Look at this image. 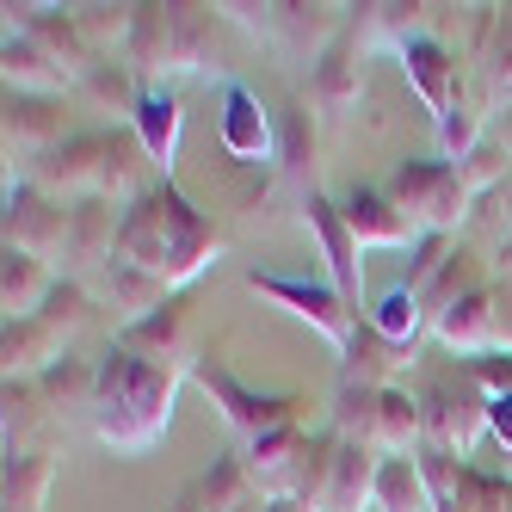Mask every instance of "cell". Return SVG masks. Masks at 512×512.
<instances>
[{"label": "cell", "mask_w": 512, "mask_h": 512, "mask_svg": "<svg viewBox=\"0 0 512 512\" xmlns=\"http://www.w3.org/2000/svg\"><path fill=\"white\" fill-rule=\"evenodd\" d=\"M173 395H179V371L136 358L130 346H112L93 371V426L112 451L142 457L149 445H161L173 420Z\"/></svg>", "instance_id": "obj_1"}, {"label": "cell", "mask_w": 512, "mask_h": 512, "mask_svg": "<svg viewBox=\"0 0 512 512\" xmlns=\"http://www.w3.org/2000/svg\"><path fill=\"white\" fill-rule=\"evenodd\" d=\"M216 253H223V235L210 229V216H198L173 192V179H161V192H142L130 204V216L118 223V260L155 272L161 284L198 278Z\"/></svg>", "instance_id": "obj_2"}, {"label": "cell", "mask_w": 512, "mask_h": 512, "mask_svg": "<svg viewBox=\"0 0 512 512\" xmlns=\"http://www.w3.org/2000/svg\"><path fill=\"white\" fill-rule=\"evenodd\" d=\"M389 198L401 204V216L420 235H451L475 204V192L463 186V173L451 161H401L389 179Z\"/></svg>", "instance_id": "obj_3"}, {"label": "cell", "mask_w": 512, "mask_h": 512, "mask_svg": "<svg viewBox=\"0 0 512 512\" xmlns=\"http://www.w3.org/2000/svg\"><path fill=\"white\" fill-rule=\"evenodd\" d=\"M420 420H426V445H438V451H469L475 438H482V426H488V389L469 377V364L457 377H438L426 395H420Z\"/></svg>", "instance_id": "obj_4"}, {"label": "cell", "mask_w": 512, "mask_h": 512, "mask_svg": "<svg viewBox=\"0 0 512 512\" xmlns=\"http://www.w3.org/2000/svg\"><path fill=\"white\" fill-rule=\"evenodd\" d=\"M192 377L216 395L223 420L247 438V445H253V438H266V432H278V426H297V408H303V401H290V395H253V389H247V383H241V377H235L216 352H204V358H198V371H192Z\"/></svg>", "instance_id": "obj_5"}, {"label": "cell", "mask_w": 512, "mask_h": 512, "mask_svg": "<svg viewBox=\"0 0 512 512\" xmlns=\"http://www.w3.org/2000/svg\"><path fill=\"white\" fill-rule=\"evenodd\" d=\"M260 297H272V303H284L297 321H309L315 334L327 340V346H340V352H352V340H358V309L340 297L334 284H297V278H278V272H253L247 278Z\"/></svg>", "instance_id": "obj_6"}, {"label": "cell", "mask_w": 512, "mask_h": 512, "mask_svg": "<svg viewBox=\"0 0 512 512\" xmlns=\"http://www.w3.org/2000/svg\"><path fill=\"white\" fill-rule=\"evenodd\" d=\"M303 223L315 229V241H321V260H327V284L340 290V297L358 309L364 303V260H358V235H352V223H346V210L334 204V198H303Z\"/></svg>", "instance_id": "obj_7"}, {"label": "cell", "mask_w": 512, "mask_h": 512, "mask_svg": "<svg viewBox=\"0 0 512 512\" xmlns=\"http://www.w3.org/2000/svg\"><path fill=\"white\" fill-rule=\"evenodd\" d=\"M432 334L475 364V358H488V352L506 346V309H500L494 290L482 284V290H469V297H457L445 315H432Z\"/></svg>", "instance_id": "obj_8"}, {"label": "cell", "mask_w": 512, "mask_h": 512, "mask_svg": "<svg viewBox=\"0 0 512 512\" xmlns=\"http://www.w3.org/2000/svg\"><path fill=\"white\" fill-rule=\"evenodd\" d=\"M68 216H75V210H62L38 186L7 192V247L31 253V260H50V253H62V241H68Z\"/></svg>", "instance_id": "obj_9"}, {"label": "cell", "mask_w": 512, "mask_h": 512, "mask_svg": "<svg viewBox=\"0 0 512 512\" xmlns=\"http://www.w3.org/2000/svg\"><path fill=\"white\" fill-rule=\"evenodd\" d=\"M118 346H130L136 358H155V364H167V371H198V334H192V309L186 303H167V309H155V315H142V321H130L124 327V340Z\"/></svg>", "instance_id": "obj_10"}, {"label": "cell", "mask_w": 512, "mask_h": 512, "mask_svg": "<svg viewBox=\"0 0 512 512\" xmlns=\"http://www.w3.org/2000/svg\"><path fill=\"white\" fill-rule=\"evenodd\" d=\"M377 475H383V457L358 438H340L327 451V488H321V512H364L377 506Z\"/></svg>", "instance_id": "obj_11"}, {"label": "cell", "mask_w": 512, "mask_h": 512, "mask_svg": "<svg viewBox=\"0 0 512 512\" xmlns=\"http://www.w3.org/2000/svg\"><path fill=\"white\" fill-rule=\"evenodd\" d=\"M401 68H408V81H414V93L426 99V112H432V118H445L451 105L463 99L457 56L438 44V38H426V31H414V38L401 44Z\"/></svg>", "instance_id": "obj_12"}, {"label": "cell", "mask_w": 512, "mask_h": 512, "mask_svg": "<svg viewBox=\"0 0 512 512\" xmlns=\"http://www.w3.org/2000/svg\"><path fill=\"white\" fill-rule=\"evenodd\" d=\"M130 124H136V142H142V155H149V167H161V179H173L179 124H186V112H179V93L149 81V87L136 93V105H130Z\"/></svg>", "instance_id": "obj_13"}, {"label": "cell", "mask_w": 512, "mask_h": 512, "mask_svg": "<svg viewBox=\"0 0 512 512\" xmlns=\"http://www.w3.org/2000/svg\"><path fill=\"white\" fill-rule=\"evenodd\" d=\"M426 438V420H420V401L408 389H377L371 395V420H364V438L383 457H414V445Z\"/></svg>", "instance_id": "obj_14"}, {"label": "cell", "mask_w": 512, "mask_h": 512, "mask_svg": "<svg viewBox=\"0 0 512 512\" xmlns=\"http://www.w3.org/2000/svg\"><path fill=\"white\" fill-rule=\"evenodd\" d=\"M358 93H364V50H358L352 31H340V38L321 50V62L309 68V99L321 112H352Z\"/></svg>", "instance_id": "obj_15"}, {"label": "cell", "mask_w": 512, "mask_h": 512, "mask_svg": "<svg viewBox=\"0 0 512 512\" xmlns=\"http://www.w3.org/2000/svg\"><path fill=\"white\" fill-rule=\"evenodd\" d=\"M223 149L241 155V161H272L278 155V136H272V118L253 87L229 81L223 87Z\"/></svg>", "instance_id": "obj_16"}, {"label": "cell", "mask_w": 512, "mask_h": 512, "mask_svg": "<svg viewBox=\"0 0 512 512\" xmlns=\"http://www.w3.org/2000/svg\"><path fill=\"white\" fill-rule=\"evenodd\" d=\"M401 371H414V346H395V340H383L377 327L364 321L352 352H346V364H340V389H395Z\"/></svg>", "instance_id": "obj_17"}, {"label": "cell", "mask_w": 512, "mask_h": 512, "mask_svg": "<svg viewBox=\"0 0 512 512\" xmlns=\"http://www.w3.org/2000/svg\"><path fill=\"white\" fill-rule=\"evenodd\" d=\"M340 210H346L358 247H414V241H420V229L401 216V204H395L389 192H377V186H358Z\"/></svg>", "instance_id": "obj_18"}, {"label": "cell", "mask_w": 512, "mask_h": 512, "mask_svg": "<svg viewBox=\"0 0 512 512\" xmlns=\"http://www.w3.org/2000/svg\"><path fill=\"white\" fill-rule=\"evenodd\" d=\"M420 475H426V494H432V512H475V475H463V463L451 451L426 445L420 451Z\"/></svg>", "instance_id": "obj_19"}, {"label": "cell", "mask_w": 512, "mask_h": 512, "mask_svg": "<svg viewBox=\"0 0 512 512\" xmlns=\"http://www.w3.org/2000/svg\"><path fill=\"white\" fill-rule=\"evenodd\" d=\"M56 352H62V334H56L44 315L7 321V383H19V377H31V371H50Z\"/></svg>", "instance_id": "obj_20"}, {"label": "cell", "mask_w": 512, "mask_h": 512, "mask_svg": "<svg viewBox=\"0 0 512 512\" xmlns=\"http://www.w3.org/2000/svg\"><path fill=\"white\" fill-rule=\"evenodd\" d=\"M105 297H112V309H124V315L142 321V315L167 309V284L155 272H142V266H130V260L112 253V266H105Z\"/></svg>", "instance_id": "obj_21"}, {"label": "cell", "mask_w": 512, "mask_h": 512, "mask_svg": "<svg viewBox=\"0 0 512 512\" xmlns=\"http://www.w3.org/2000/svg\"><path fill=\"white\" fill-rule=\"evenodd\" d=\"M50 482H56V451H19V457H7V512H44Z\"/></svg>", "instance_id": "obj_22"}, {"label": "cell", "mask_w": 512, "mask_h": 512, "mask_svg": "<svg viewBox=\"0 0 512 512\" xmlns=\"http://www.w3.org/2000/svg\"><path fill=\"white\" fill-rule=\"evenodd\" d=\"M377 512H432L420 457H383V475H377Z\"/></svg>", "instance_id": "obj_23"}, {"label": "cell", "mask_w": 512, "mask_h": 512, "mask_svg": "<svg viewBox=\"0 0 512 512\" xmlns=\"http://www.w3.org/2000/svg\"><path fill=\"white\" fill-rule=\"evenodd\" d=\"M44 303H50V272H44V260H31V253H13L7 247V321L44 315Z\"/></svg>", "instance_id": "obj_24"}, {"label": "cell", "mask_w": 512, "mask_h": 512, "mask_svg": "<svg viewBox=\"0 0 512 512\" xmlns=\"http://www.w3.org/2000/svg\"><path fill=\"white\" fill-rule=\"evenodd\" d=\"M420 321H426V303H420V290H408V284H389L377 315H371V327H377L383 340H395V346H414L420 340Z\"/></svg>", "instance_id": "obj_25"}, {"label": "cell", "mask_w": 512, "mask_h": 512, "mask_svg": "<svg viewBox=\"0 0 512 512\" xmlns=\"http://www.w3.org/2000/svg\"><path fill=\"white\" fill-rule=\"evenodd\" d=\"M506 99H512V13H500V25H494V50H488V62H482V112L500 118Z\"/></svg>", "instance_id": "obj_26"}, {"label": "cell", "mask_w": 512, "mask_h": 512, "mask_svg": "<svg viewBox=\"0 0 512 512\" xmlns=\"http://www.w3.org/2000/svg\"><path fill=\"white\" fill-rule=\"evenodd\" d=\"M7 81H13V87L50 93V87H62L68 75H62V68H50V56L38 50V38H25V31H19V38H7Z\"/></svg>", "instance_id": "obj_27"}, {"label": "cell", "mask_w": 512, "mask_h": 512, "mask_svg": "<svg viewBox=\"0 0 512 512\" xmlns=\"http://www.w3.org/2000/svg\"><path fill=\"white\" fill-rule=\"evenodd\" d=\"M278 161H284V179H290V186H303V198H315V136H309V118H303V112L284 124Z\"/></svg>", "instance_id": "obj_28"}, {"label": "cell", "mask_w": 512, "mask_h": 512, "mask_svg": "<svg viewBox=\"0 0 512 512\" xmlns=\"http://www.w3.org/2000/svg\"><path fill=\"white\" fill-rule=\"evenodd\" d=\"M38 112H50V105H13V112H7V149H19V155H31V149H38V142L56 130V118H38Z\"/></svg>", "instance_id": "obj_29"}, {"label": "cell", "mask_w": 512, "mask_h": 512, "mask_svg": "<svg viewBox=\"0 0 512 512\" xmlns=\"http://www.w3.org/2000/svg\"><path fill=\"white\" fill-rule=\"evenodd\" d=\"M488 432L500 438V445H512V389L488 401Z\"/></svg>", "instance_id": "obj_30"}, {"label": "cell", "mask_w": 512, "mask_h": 512, "mask_svg": "<svg viewBox=\"0 0 512 512\" xmlns=\"http://www.w3.org/2000/svg\"><path fill=\"white\" fill-rule=\"evenodd\" d=\"M475 512H512V482H482L475 488Z\"/></svg>", "instance_id": "obj_31"}, {"label": "cell", "mask_w": 512, "mask_h": 512, "mask_svg": "<svg viewBox=\"0 0 512 512\" xmlns=\"http://www.w3.org/2000/svg\"><path fill=\"white\" fill-rule=\"evenodd\" d=\"M266 512H321L315 500H297V494H284V500H266Z\"/></svg>", "instance_id": "obj_32"}, {"label": "cell", "mask_w": 512, "mask_h": 512, "mask_svg": "<svg viewBox=\"0 0 512 512\" xmlns=\"http://www.w3.org/2000/svg\"><path fill=\"white\" fill-rule=\"evenodd\" d=\"M494 272L512 284V235H506V241H500V253H494Z\"/></svg>", "instance_id": "obj_33"}, {"label": "cell", "mask_w": 512, "mask_h": 512, "mask_svg": "<svg viewBox=\"0 0 512 512\" xmlns=\"http://www.w3.org/2000/svg\"><path fill=\"white\" fill-rule=\"evenodd\" d=\"M241 512H266V500H247V506H241Z\"/></svg>", "instance_id": "obj_34"}, {"label": "cell", "mask_w": 512, "mask_h": 512, "mask_svg": "<svg viewBox=\"0 0 512 512\" xmlns=\"http://www.w3.org/2000/svg\"><path fill=\"white\" fill-rule=\"evenodd\" d=\"M506 346H512V321H506Z\"/></svg>", "instance_id": "obj_35"}]
</instances>
